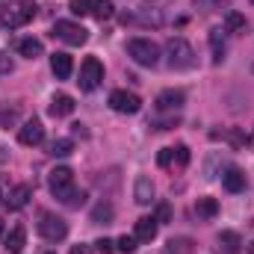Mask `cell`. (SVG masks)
Wrapping results in <instances>:
<instances>
[{
  "instance_id": "cell-1",
  "label": "cell",
  "mask_w": 254,
  "mask_h": 254,
  "mask_svg": "<svg viewBox=\"0 0 254 254\" xmlns=\"http://www.w3.org/2000/svg\"><path fill=\"white\" fill-rule=\"evenodd\" d=\"M0 18H3V24L9 30H18V27L30 24L36 18V3H30V0H9L3 6V15Z\"/></svg>"
},
{
  "instance_id": "cell-2",
  "label": "cell",
  "mask_w": 254,
  "mask_h": 254,
  "mask_svg": "<svg viewBox=\"0 0 254 254\" xmlns=\"http://www.w3.org/2000/svg\"><path fill=\"white\" fill-rule=\"evenodd\" d=\"M166 57H169V65L178 68V71L195 65V51H192V45L184 36H172V39L166 42Z\"/></svg>"
},
{
  "instance_id": "cell-3",
  "label": "cell",
  "mask_w": 254,
  "mask_h": 254,
  "mask_svg": "<svg viewBox=\"0 0 254 254\" xmlns=\"http://www.w3.org/2000/svg\"><path fill=\"white\" fill-rule=\"evenodd\" d=\"M127 57L136 65L154 68V65L160 63V48H157L151 39H130V42H127Z\"/></svg>"
},
{
  "instance_id": "cell-4",
  "label": "cell",
  "mask_w": 254,
  "mask_h": 254,
  "mask_svg": "<svg viewBox=\"0 0 254 254\" xmlns=\"http://www.w3.org/2000/svg\"><path fill=\"white\" fill-rule=\"evenodd\" d=\"M51 36L60 39V42H65V45H71V48H77V45H86L89 30L80 27V24H74V21H57L54 30H51Z\"/></svg>"
},
{
  "instance_id": "cell-5",
  "label": "cell",
  "mask_w": 254,
  "mask_h": 254,
  "mask_svg": "<svg viewBox=\"0 0 254 254\" xmlns=\"http://www.w3.org/2000/svg\"><path fill=\"white\" fill-rule=\"evenodd\" d=\"M48 187H51V192H54V195L65 204V201L71 198V192H74V172H71L68 166L54 169V172H51V178H48Z\"/></svg>"
},
{
  "instance_id": "cell-6",
  "label": "cell",
  "mask_w": 254,
  "mask_h": 254,
  "mask_svg": "<svg viewBox=\"0 0 254 254\" xmlns=\"http://www.w3.org/2000/svg\"><path fill=\"white\" fill-rule=\"evenodd\" d=\"M101 80H104V65L101 60H95V57H86L83 65H80V89L83 92H95L98 86H101Z\"/></svg>"
},
{
  "instance_id": "cell-7",
  "label": "cell",
  "mask_w": 254,
  "mask_h": 254,
  "mask_svg": "<svg viewBox=\"0 0 254 254\" xmlns=\"http://www.w3.org/2000/svg\"><path fill=\"white\" fill-rule=\"evenodd\" d=\"M39 234H42V240H48V243H60V240H65V234H68V225H65V219L54 216V213H42Z\"/></svg>"
},
{
  "instance_id": "cell-8",
  "label": "cell",
  "mask_w": 254,
  "mask_h": 254,
  "mask_svg": "<svg viewBox=\"0 0 254 254\" xmlns=\"http://www.w3.org/2000/svg\"><path fill=\"white\" fill-rule=\"evenodd\" d=\"M110 107H113L116 113H122V116H133V113L142 110V101H139V95H133V92H127V89H116V92L110 95Z\"/></svg>"
},
{
  "instance_id": "cell-9",
  "label": "cell",
  "mask_w": 254,
  "mask_h": 254,
  "mask_svg": "<svg viewBox=\"0 0 254 254\" xmlns=\"http://www.w3.org/2000/svg\"><path fill=\"white\" fill-rule=\"evenodd\" d=\"M184 104H187V95H184L181 89H166V92H160L157 101H154V107H157L160 113H178Z\"/></svg>"
},
{
  "instance_id": "cell-10",
  "label": "cell",
  "mask_w": 254,
  "mask_h": 254,
  "mask_svg": "<svg viewBox=\"0 0 254 254\" xmlns=\"http://www.w3.org/2000/svg\"><path fill=\"white\" fill-rule=\"evenodd\" d=\"M45 139V127L39 119H30V122H24V125L18 127V142L21 145H27V148H33V145H39Z\"/></svg>"
},
{
  "instance_id": "cell-11",
  "label": "cell",
  "mask_w": 254,
  "mask_h": 254,
  "mask_svg": "<svg viewBox=\"0 0 254 254\" xmlns=\"http://www.w3.org/2000/svg\"><path fill=\"white\" fill-rule=\"evenodd\" d=\"M133 198H136V204H151L154 201V181L148 178V175H139L136 178V184H133Z\"/></svg>"
},
{
  "instance_id": "cell-12",
  "label": "cell",
  "mask_w": 254,
  "mask_h": 254,
  "mask_svg": "<svg viewBox=\"0 0 254 254\" xmlns=\"http://www.w3.org/2000/svg\"><path fill=\"white\" fill-rule=\"evenodd\" d=\"M222 187H225L228 192H243L246 190V175H243V169L228 166V169L222 172Z\"/></svg>"
},
{
  "instance_id": "cell-13",
  "label": "cell",
  "mask_w": 254,
  "mask_h": 254,
  "mask_svg": "<svg viewBox=\"0 0 254 254\" xmlns=\"http://www.w3.org/2000/svg\"><path fill=\"white\" fill-rule=\"evenodd\" d=\"M157 228H160V222H157V219L142 216V219L136 222V228H133V237H136L139 243H151V240L157 237Z\"/></svg>"
},
{
  "instance_id": "cell-14",
  "label": "cell",
  "mask_w": 254,
  "mask_h": 254,
  "mask_svg": "<svg viewBox=\"0 0 254 254\" xmlns=\"http://www.w3.org/2000/svg\"><path fill=\"white\" fill-rule=\"evenodd\" d=\"M30 198H33V187H30V184H18L15 190L9 192L6 204H9V210H24V207L30 204Z\"/></svg>"
},
{
  "instance_id": "cell-15",
  "label": "cell",
  "mask_w": 254,
  "mask_h": 254,
  "mask_svg": "<svg viewBox=\"0 0 254 254\" xmlns=\"http://www.w3.org/2000/svg\"><path fill=\"white\" fill-rule=\"evenodd\" d=\"M216 243H219V252L222 254H240L243 252V240H240L237 231H222Z\"/></svg>"
},
{
  "instance_id": "cell-16",
  "label": "cell",
  "mask_w": 254,
  "mask_h": 254,
  "mask_svg": "<svg viewBox=\"0 0 254 254\" xmlns=\"http://www.w3.org/2000/svg\"><path fill=\"white\" fill-rule=\"evenodd\" d=\"M24 243H27V228L24 225H15L6 237H3V246H6V252L18 254L21 249H24Z\"/></svg>"
},
{
  "instance_id": "cell-17",
  "label": "cell",
  "mask_w": 254,
  "mask_h": 254,
  "mask_svg": "<svg viewBox=\"0 0 254 254\" xmlns=\"http://www.w3.org/2000/svg\"><path fill=\"white\" fill-rule=\"evenodd\" d=\"M51 71L57 74V80H68L71 71H74L71 57H68V54H54V57H51Z\"/></svg>"
},
{
  "instance_id": "cell-18",
  "label": "cell",
  "mask_w": 254,
  "mask_h": 254,
  "mask_svg": "<svg viewBox=\"0 0 254 254\" xmlns=\"http://www.w3.org/2000/svg\"><path fill=\"white\" fill-rule=\"evenodd\" d=\"M246 27H249V21H246L243 12H237V9H228L225 12V33L240 36V33H246Z\"/></svg>"
},
{
  "instance_id": "cell-19",
  "label": "cell",
  "mask_w": 254,
  "mask_h": 254,
  "mask_svg": "<svg viewBox=\"0 0 254 254\" xmlns=\"http://www.w3.org/2000/svg\"><path fill=\"white\" fill-rule=\"evenodd\" d=\"M74 113V98L71 95H54L51 98V116L63 119V116H71Z\"/></svg>"
},
{
  "instance_id": "cell-20",
  "label": "cell",
  "mask_w": 254,
  "mask_h": 254,
  "mask_svg": "<svg viewBox=\"0 0 254 254\" xmlns=\"http://www.w3.org/2000/svg\"><path fill=\"white\" fill-rule=\"evenodd\" d=\"M18 54H21L24 60H39V57L45 54V48H42L39 39L30 36V39H21V42H18Z\"/></svg>"
},
{
  "instance_id": "cell-21",
  "label": "cell",
  "mask_w": 254,
  "mask_h": 254,
  "mask_svg": "<svg viewBox=\"0 0 254 254\" xmlns=\"http://www.w3.org/2000/svg\"><path fill=\"white\" fill-rule=\"evenodd\" d=\"M113 216H116L113 204H110V201H98V204L92 207V216H89V219H92L95 225H110V222H113Z\"/></svg>"
},
{
  "instance_id": "cell-22",
  "label": "cell",
  "mask_w": 254,
  "mask_h": 254,
  "mask_svg": "<svg viewBox=\"0 0 254 254\" xmlns=\"http://www.w3.org/2000/svg\"><path fill=\"white\" fill-rule=\"evenodd\" d=\"M210 51H213V63L219 65L225 60V33L216 27V30H210Z\"/></svg>"
},
{
  "instance_id": "cell-23",
  "label": "cell",
  "mask_w": 254,
  "mask_h": 254,
  "mask_svg": "<svg viewBox=\"0 0 254 254\" xmlns=\"http://www.w3.org/2000/svg\"><path fill=\"white\" fill-rule=\"evenodd\" d=\"M163 254H192V240L190 237H175L166 243Z\"/></svg>"
},
{
  "instance_id": "cell-24",
  "label": "cell",
  "mask_w": 254,
  "mask_h": 254,
  "mask_svg": "<svg viewBox=\"0 0 254 254\" xmlns=\"http://www.w3.org/2000/svg\"><path fill=\"white\" fill-rule=\"evenodd\" d=\"M195 210H198L201 219H216V213H219V201H216V198H198Z\"/></svg>"
},
{
  "instance_id": "cell-25",
  "label": "cell",
  "mask_w": 254,
  "mask_h": 254,
  "mask_svg": "<svg viewBox=\"0 0 254 254\" xmlns=\"http://www.w3.org/2000/svg\"><path fill=\"white\" fill-rule=\"evenodd\" d=\"M113 12H116L113 0H92V15H95L98 21H107V18H113Z\"/></svg>"
},
{
  "instance_id": "cell-26",
  "label": "cell",
  "mask_w": 254,
  "mask_h": 254,
  "mask_svg": "<svg viewBox=\"0 0 254 254\" xmlns=\"http://www.w3.org/2000/svg\"><path fill=\"white\" fill-rule=\"evenodd\" d=\"M71 151H74V142H71V139H54L51 148H48L51 157H68Z\"/></svg>"
},
{
  "instance_id": "cell-27",
  "label": "cell",
  "mask_w": 254,
  "mask_h": 254,
  "mask_svg": "<svg viewBox=\"0 0 254 254\" xmlns=\"http://www.w3.org/2000/svg\"><path fill=\"white\" fill-rule=\"evenodd\" d=\"M15 122H18V107H15V104L9 107V104L0 101V125L9 127V125H15Z\"/></svg>"
},
{
  "instance_id": "cell-28",
  "label": "cell",
  "mask_w": 254,
  "mask_h": 254,
  "mask_svg": "<svg viewBox=\"0 0 254 254\" xmlns=\"http://www.w3.org/2000/svg\"><path fill=\"white\" fill-rule=\"evenodd\" d=\"M136 243H139V240H136L133 234H125V237H119V240H116V252L133 254V252H136Z\"/></svg>"
},
{
  "instance_id": "cell-29",
  "label": "cell",
  "mask_w": 254,
  "mask_h": 254,
  "mask_svg": "<svg viewBox=\"0 0 254 254\" xmlns=\"http://www.w3.org/2000/svg\"><path fill=\"white\" fill-rule=\"evenodd\" d=\"M68 9H71L74 15H80V18H83V15H92V0H71Z\"/></svg>"
},
{
  "instance_id": "cell-30",
  "label": "cell",
  "mask_w": 254,
  "mask_h": 254,
  "mask_svg": "<svg viewBox=\"0 0 254 254\" xmlns=\"http://www.w3.org/2000/svg\"><path fill=\"white\" fill-rule=\"evenodd\" d=\"M160 225H166V222H172V207L163 201V204H157V216H154Z\"/></svg>"
},
{
  "instance_id": "cell-31",
  "label": "cell",
  "mask_w": 254,
  "mask_h": 254,
  "mask_svg": "<svg viewBox=\"0 0 254 254\" xmlns=\"http://www.w3.org/2000/svg\"><path fill=\"white\" fill-rule=\"evenodd\" d=\"M175 163L178 166H190V148L187 145H178L175 148Z\"/></svg>"
},
{
  "instance_id": "cell-32",
  "label": "cell",
  "mask_w": 254,
  "mask_h": 254,
  "mask_svg": "<svg viewBox=\"0 0 254 254\" xmlns=\"http://www.w3.org/2000/svg\"><path fill=\"white\" fill-rule=\"evenodd\" d=\"M172 160H175V148H163L160 154H157V163L166 169V166H172Z\"/></svg>"
},
{
  "instance_id": "cell-33",
  "label": "cell",
  "mask_w": 254,
  "mask_h": 254,
  "mask_svg": "<svg viewBox=\"0 0 254 254\" xmlns=\"http://www.w3.org/2000/svg\"><path fill=\"white\" fill-rule=\"evenodd\" d=\"M95 249H98V254H113V252H116V243L104 237V240H98V243H95Z\"/></svg>"
},
{
  "instance_id": "cell-34",
  "label": "cell",
  "mask_w": 254,
  "mask_h": 254,
  "mask_svg": "<svg viewBox=\"0 0 254 254\" xmlns=\"http://www.w3.org/2000/svg\"><path fill=\"white\" fill-rule=\"evenodd\" d=\"M83 204H86V192H71V198H68V201H65V207H83Z\"/></svg>"
},
{
  "instance_id": "cell-35",
  "label": "cell",
  "mask_w": 254,
  "mask_h": 254,
  "mask_svg": "<svg viewBox=\"0 0 254 254\" xmlns=\"http://www.w3.org/2000/svg\"><path fill=\"white\" fill-rule=\"evenodd\" d=\"M175 125H178V116L172 113L169 119H163V122H154V125H151V127H157V130H172V127H175Z\"/></svg>"
},
{
  "instance_id": "cell-36",
  "label": "cell",
  "mask_w": 254,
  "mask_h": 254,
  "mask_svg": "<svg viewBox=\"0 0 254 254\" xmlns=\"http://www.w3.org/2000/svg\"><path fill=\"white\" fill-rule=\"evenodd\" d=\"M68 254H92V249H89V246H74Z\"/></svg>"
},
{
  "instance_id": "cell-37",
  "label": "cell",
  "mask_w": 254,
  "mask_h": 254,
  "mask_svg": "<svg viewBox=\"0 0 254 254\" xmlns=\"http://www.w3.org/2000/svg\"><path fill=\"white\" fill-rule=\"evenodd\" d=\"M0 71H12V63H9V60H3V57H0Z\"/></svg>"
},
{
  "instance_id": "cell-38",
  "label": "cell",
  "mask_w": 254,
  "mask_h": 254,
  "mask_svg": "<svg viewBox=\"0 0 254 254\" xmlns=\"http://www.w3.org/2000/svg\"><path fill=\"white\" fill-rule=\"evenodd\" d=\"M249 145H252V148H254V130H252V136H249Z\"/></svg>"
},
{
  "instance_id": "cell-39",
  "label": "cell",
  "mask_w": 254,
  "mask_h": 254,
  "mask_svg": "<svg viewBox=\"0 0 254 254\" xmlns=\"http://www.w3.org/2000/svg\"><path fill=\"white\" fill-rule=\"evenodd\" d=\"M3 160H6V151H3V148H0V163H3Z\"/></svg>"
},
{
  "instance_id": "cell-40",
  "label": "cell",
  "mask_w": 254,
  "mask_h": 254,
  "mask_svg": "<svg viewBox=\"0 0 254 254\" xmlns=\"http://www.w3.org/2000/svg\"><path fill=\"white\" fill-rule=\"evenodd\" d=\"M249 254H254V240H252V246H249Z\"/></svg>"
},
{
  "instance_id": "cell-41",
  "label": "cell",
  "mask_w": 254,
  "mask_h": 254,
  "mask_svg": "<svg viewBox=\"0 0 254 254\" xmlns=\"http://www.w3.org/2000/svg\"><path fill=\"white\" fill-rule=\"evenodd\" d=\"M0 240H3V222H0Z\"/></svg>"
},
{
  "instance_id": "cell-42",
  "label": "cell",
  "mask_w": 254,
  "mask_h": 254,
  "mask_svg": "<svg viewBox=\"0 0 254 254\" xmlns=\"http://www.w3.org/2000/svg\"><path fill=\"white\" fill-rule=\"evenodd\" d=\"M0 204H3V195H0Z\"/></svg>"
},
{
  "instance_id": "cell-43",
  "label": "cell",
  "mask_w": 254,
  "mask_h": 254,
  "mask_svg": "<svg viewBox=\"0 0 254 254\" xmlns=\"http://www.w3.org/2000/svg\"><path fill=\"white\" fill-rule=\"evenodd\" d=\"M252 74H254V65H252Z\"/></svg>"
}]
</instances>
